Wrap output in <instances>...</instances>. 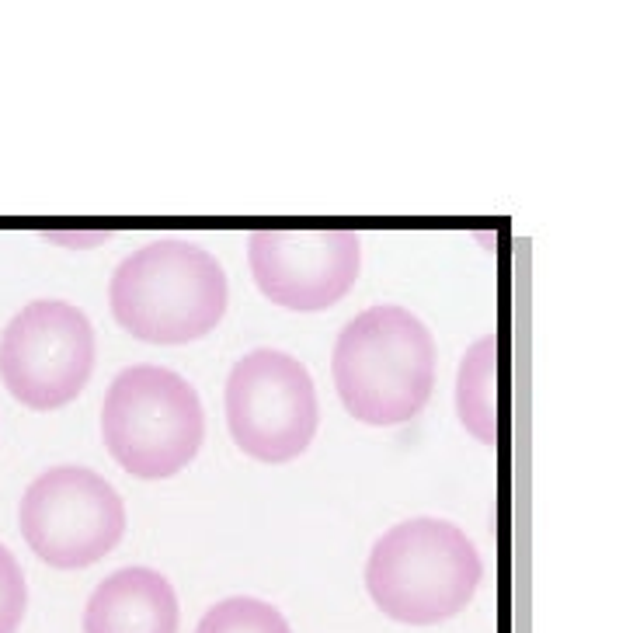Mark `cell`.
<instances>
[{
	"mask_svg": "<svg viewBox=\"0 0 633 633\" xmlns=\"http://www.w3.org/2000/svg\"><path fill=\"white\" fill-rule=\"evenodd\" d=\"M456 414L484 446L498 442V334H480L456 376Z\"/></svg>",
	"mask_w": 633,
	"mask_h": 633,
	"instance_id": "cell-10",
	"label": "cell"
},
{
	"mask_svg": "<svg viewBox=\"0 0 633 633\" xmlns=\"http://www.w3.org/2000/svg\"><path fill=\"white\" fill-rule=\"evenodd\" d=\"M195 633H293L286 623V616L275 606L251 595H234V599H223L209 609L199 620Z\"/></svg>",
	"mask_w": 633,
	"mask_h": 633,
	"instance_id": "cell-11",
	"label": "cell"
},
{
	"mask_svg": "<svg viewBox=\"0 0 633 633\" xmlns=\"http://www.w3.org/2000/svg\"><path fill=\"white\" fill-rule=\"evenodd\" d=\"M320 425L314 376L296 355L258 348L227 376V428L244 456L289 463L310 449Z\"/></svg>",
	"mask_w": 633,
	"mask_h": 633,
	"instance_id": "cell-6",
	"label": "cell"
},
{
	"mask_svg": "<svg viewBox=\"0 0 633 633\" xmlns=\"http://www.w3.org/2000/svg\"><path fill=\"white\" fill-rule=\"evenodd\" d=\"M477 547L446 519H407L376 540L366 588L383 616L407 627H435L470 606L480 588Z\"/></svg>",
	"mask_w": 633,
	"mask_h": 633,
	"instance_id": "cell-3",
	"label": "cell"
},
{
	"mask_svg": "<svg viewBox=\"0 0 633 633\" xmlns=\"http://www.w3.org/2000/svg\"><path fill=\"white\" fill-rule=\"evenodd\" d=\"M345 411L373 428L411 421L435 390V338L411 310L373 307L348 320L331 352Z\"/></svg>",
	"mask_w": 633,
	"mask_h": 633,
	"instance_id": "cell-2",
	"label": "cell"
},
{
	"mask_svg": "<svg viewBox=\"0 0 633 633\" xmlns=\"http://www.w3.org/2000/svg\"><path fill=\"white\" fill-rule=\"evenodd\" d=\"M247 265L275 307L320 314L352 293L362 244L355 230H254Z\"/></svg>",
	"mask_w": 633,
	"mask_h": 633,
	"instance_id": "cell-8",
	"label": "cell"
},
{
	"mask_svg": "<svg viewBox=\"0 0 633 633\" xmlns=\"http://www.w3.org/2000/svg\"><path fill=\"white\" fill-rule=\"evenodd\" d=\"M230 282L223 265L181 237L133 251L108 282V307L126 334L147 345H192L227 314Z\"/></svg>",
	"mask_w": 633,
	"mask_h": 633,
	"instance_id": "cell-1",
	"label": "cell"
},
{
	"mask_svg": "<svg viewBox=\"0 0 633 633\" xmlns=\"http://www.w3.org/2000/svg\"><path fill=\"white\" fill-rule=\"evenodd\" d=\"M101 439L129 477L167 480L199 456L206 411L185 376L164 366H129L101 404Z\"/></svg>",
	"mask_w": 633,
	"mask_h": 633,
	"instance_id": "cell-4",
	"label": "cell"
},
{
	"mask_svg": "<svg viewBox=\"0 0 633 633\" xmlns=\"http://www.w3.org/2000/svg\"><path fill=\"white\" fill-rule=\"evenodd\" d=\"M18 526L28 550L56 571H84L126 536L119 491L87 467H53L21 494Z\"/></svg>",
	"mask_w": 633,
	"mask_h": 633,
	"instance_id": "cell-5",
	"label": "cell"
},
{
	"mask_svg": "<svg viewBox=\"0 0 633 633\" xmlns=\"http://www.w3.org/2000/svg\"><path fill=\"white\" fill-rule=\"evenodd\" d=\"M181 606L171 581L150 567L108 574L84 606V633H178Z\"/></svg>",
	"mask_w": 633,
	"mask_h": 633,
	"instance_id": "cell-9",
	"label": "cell"
},
{
	"mask_svg": "<svg viewBox=\"0 0 633 633\" xmlns=\"http://www.w3.org/2000/svg\"><path fill=\"white\" fill-rule=\"evenodd\" d=\"M28 609L25 571L14 560L11 550L0 543V633H18Z\"/></svg>",
	"mask_w": 633,
	"mask_h": 633,
	"instance_id": "cell-12",
	"label": "cell"
},
{
	"mask_svg": "<svg viewBox=\"0 0 633 633\" xmlns=\"http://www.w3.org/2000/svg\"><path fill=\"white\" fill-rule=\"evenodd\" d=\"M98 345L84 310L67 300H35L0 334V380L32 411H56L84 394Z\"/></svg>",
	"mask_w": 633,
	"mask_h": 633,
	"instance_id": "cell-7",
	"label": "cell"
}]
</instances>
